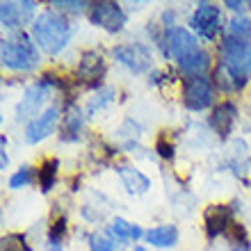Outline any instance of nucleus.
Returning a JSON list of instances; mask_svg holds the SVG:
<instances>
[{
  "label": "nucleus",
  "mask_w": 251,
  "mask_h": 251,
  "mask_svg": "<svg viewBox=\"0 0 251 251\" xmlns=\"http://www.w3.org/2000/svg\"><path fill=\"white\" fill-rule=\"evenodd\" d=\"M57 169L60 162L55 158L44 160V165L39 167V183H41V192H50V187L57 183Z\"/></svg>",
  "instance_id": "obj_21"
},
{
  "label": "nucleus",
  "mask_w": 251,
  "mask_h": 251,
  "mask_svg": "<svg viewBox=\"0 0 251 251\" xmlns=\"http://www.w3.org/2000/svg\"><path fill=\"white\" fill-rule=\"evenodd\" d=\"M190 25L203 39L215 41L217 34L222 32V14H219V7L212 5V2H199L190 19Z\"/></svg>",
  "instance_id": "obj_6"
},
{
  "label": "nucleus",
  "mask_w": 251,
  "mask_h": 251,
  "mask_svg": "<svg viewBox=\"0 0 251 251\" xmlns=\"http://www.w3.org/2000/svg\"><path fill=\"white\" fill-rule=\"evenodd\" d=\"M32 176H34L32 167H27V165L21 167L19 172H16L12 178H9V187H12V190H19V187L27 185V183H32Z\"/></svg>",
  "instance_id": "obj_26"
},
{
  "label": "nucleus",
  "mask_w": 251,
  "mask_h": 251,
  "mask_svg": "<svg viewBox=\"0 0 251 251\" xmlns=\"http://www.w3.org/2000/svg\"><path fill=\"white\" fill-rule=\"evenodd\" d=\"M228 167H233L235 174H242L247 169V144L245 142H233L231 155H228Z\"/></svg>",
  "instance_id": "obj_23"
},
{
  "label": "nucleus",
  "mask_w": 251,
  "mask_h": 251,
  "mask_svg": "<svg viewBox=\"0 0 251 251\" xmlns=\"http://www.w3.org/2000/svg\"><path fill=\"white\" fill-rule=\"evenodd\" d=\"M82 112L75 103H69L66 110L62 112V135L60 137L64 142H75L80 137V130H82Z\"/></svg>",
  "instance_id": "obj_17"
},
{
  "label": "nucleus",
  "mask_w": 251,
  "mask_h": 251,
  "mask_svg": "<svg viewBox=\"0 0 251 251\" xmlns=\"http://www.w3.org/2000/svg\"><path fill=\"white\" fill-rule=\"evenodd\" d=\"M114 100V89L112 87H103V89H99V94H94L92 99H89V103H87V114H96L100 112L103 107H107L110 103Z\"/></svg>",
  "instance_id": "obj_22"
},
{
  "label": "nucleus",
  "mask_w": 251,
  "mask_h": 251,
  "mask_svg": "<svg viewBox=\"0 0 251 251\" xmlns=\"http://www.w3.org/2000/svg\"><path fill=\"white\" fill-rule=\"evenodd\" d=\"M155 151H158L160 158H165V160L174 158V144L165 137V132H162V135L158 137V142H155Z\"/></svg>",
  "instance_id": "obj_29"
},
{
  "label": "nucleus",
  "mask_w": 251,
  "mask_h": 251,
  "mask_svg": "<svg viewBox=\"0 0 251 251\" xmlns=\"http://www.w3.org/2000/svg\"><path fill=\"white\" fill-rule=\"evenodd\" d=\"M64 235H66V219L57 217L53 222V226H50V231H48V240H50L53 245H57V242H62Z\"/></svg>",
  "instance_id": "obj_27"
},
{
  "label": "nucleus",
  "mask_w": 251,
  "mask_h": 251,
  "mask_svg": "<svg viewBox=\"0 0 251 251\" xmlns=\"http://www.w3.org/2000/svg\"><path fill=\"white\" fill-rule=\"evenodd\" d=\"M57 124H60V107L50 105L46 112H41L39 117H34V119L25 126L23 139H25L27 144H39L41 139H46L48 135H53Z\"/></svg>",
  "instance_id": "obj_9"
},
{
  "label": "nucleus",
  "mask_w": 251,
  "mask_h": 251,
  "mask_svg": "<svg viewBox=\"0 0 251 251\" xmlns=\"http://www.w3.org/2000/svg\"><path fill=\"white\" fill-rule=\"evenodd\" d=\"M146 240H149V245L167 249V247H174L178 242V228L174 224L155 226V228H151V231L146 233Z\"/></svg>",
  "instance_id": "obj_18"
},
{
  "label": "nucleus",
  "mask_w": 251,
  "mask_h": 251,
  "mask_svg": "<svg viewBox=\"0 0 251 251\" xmlns=\"http://www.w3.org/2000/svg\"><path fill=\"white\" fill-rule=\"evenodd\" d=\"M135 251H146V249H144V247H135Z\"/></svg>",
  "instance_id": "obj_33"
},
{
  "label": "nucleus",
  "mask_w": 251,
  "mask_h": 251,
  "mask_svg": "<svg viewBox=\"0 0 251 251\" xmlns=\"http://www.w3.org/2000/svg\"><path fill=\"white\" fill-rule=\"evenodd\" d=\"M235 121H238V107L231 100H224V103L215 105V110L210 114V126L219 137H228Z\"/></svg>",
  "instance_id": "obj_12"
},
{
  "label": "nucleus",
  "mask_w": 251,
  "mask_h": 251,
  "mask_svg": "<svg viewBox=\"0 0 251 251\" xmlns=\"http://www.w3.org/2000/svg\"><path fill=\"white\" fill-rule=\"evenodd\" d=\"M107 235L112 240H117V242H130V240L142 238V228L137 224H130V222L117 217L112 219V224L107 226Z\"/></svg>",
  "instance_id": "obj_19"
},
{
  "label": "nucleus",
  "mask_w": 251,
  "mask_h": 251,
  "mask_svg": "<svg viewBox=\"0 0 251 251\" xmlns=\"http://www.w3.org/2000/svg\"><path fill=\"white\" fill-rule=\"evenodd\" d=\"M48 85H50V82H48L46 78H41V80H37L34 85L27 87L25 94H23V99H21L19 105H16V119L19 121L27 119V117H32V114L44 105L46 94H48Z\"/></svg>",
  "instance_id": "obj_10"
},
{
  "label": "nucleus",
  "mask_w": 251,
  "mask_h": 251,
  "mask_svg": "<svg viewBox=\"0 0 251 251\" xmlns=\"http://www.w3.org/2000/svg\"><path fill=\"white\" fill-rule=\"evenodd\" d=\"M112 55H114V60L121 62L132 73H144L153 64L151 50L144 44H121V46H117L112 50Z\"/></svg>",
  "instance_id": "obj_7"
},
{
  "label": "nucleus",
  "mask_w": 251,
  "mask_h": 251,
  "mask_svg": "<svg viewBox=\"0 0 251 251\" xmlns=\"http://www.w3.org/2000/svg\"><path fill=\"white\" fill-rule=\"evenodd\" d=\"M228 238L233 240V245H238V247H247V231H245V226L233 224L231 228H228Z\"/></svg>",
  "instance_id": "obj_30"
},
{
  "label": "nucleus",
  "mask_w": 251,
  "mask_h": 251,
  "mask_svg": "<svg viewBox=\"0 0 251 251\" xmlns=\"http://www.w3.org/2000/svg\"><path fill=\"white\" fill-rule=\"evenodd\" d=\"M226 39H235V41H247L251 39V19L247 16H233L224 27Z\"/></svg>",
  "instance_id": "obj_20"
},
{
  "label": "nucleus",
  "mask_w": 251,
  "mask_h": 251,
  "mask_svg": "<svg viewBox=\"0 0 251 251\" xmlns=\"http://www.w3.org/2000/svg\"><path fill=\"white\" fill-rule=\"evenodd\" d=\"M117 174H119V178H121V183H124V187L128 190V194L139 197V194H146V192L151 190L149 176H144V174L139 172V169H135V167L117 165Z\"/></svg>",
  "instance_id": "obj_15"
},
{
  "label": "nucleus",
  "mask_w": 251,
  "mask_h": 251,
  "mask_svg": "<svg viewBox=\"0 0 251 251\" xmlns=\"http://www.w3.org/2000/svg\"><path fill=\"white\" fill-rule=\"evenodd\" d=\"M208 66H210V55H208V50H203V48H199V50L190 53L187 57H183V60L178 62L180 73H183L187 80L203 78V73L208 71Z\"/></svg>",
  "instance_id": "obj_16"
},
{
  "label": "nucleus",
  "mask_w": 251,
  "mask_h": 251,
  "mask_svg": "<svg viewBox=\"0 0 251 251\" xmlns=\"http://www.w3.org/2000/svg\"><path fill=\"white\" fill-rule=\"evenodd\" d=\"M212 80H215V85H217L222 92H235V89H240V87L235 85V80L228 75V71H226L222 64H217L215 73H212Z\"/></svg>",
  "instance_id": "obj_24"
},
{
  "label": "nucleus",
  "mask_w": 251,
  "mask_h": 251,
  "mask_svg": "<svg viewBox=\"0 0 251 251\" xmlns=\"http://www.w3.org/2000/svg\"><path fill=\"white\" fill-rule=\"evenodd\" d=\"M183 103L187 110L201 112L208 105H212V82L208 78H190L183 85Z\"/></svg>",
  "instance_id": "obj_8"
},
{
  "label": "nucleus",
  "mask_w": 251,
  "mask_h": 251,
  "mask_svg": "<svg viewBox=\"0 0 251 251\" xmlns=\"http://www.w3.org/2000/svg\"><path fill=\"white\" fill-rule=\"evenodd\" d=\"M7 162H9V160H7V153H2V162H0V165H2V169L7 167Z\"/></svg>",
  "instance_id": "obj_32"
},
{
  "label": "nucleus",
  "mask_w": 251,
  "mask_h": 251,
  "mask_svg": "<svg viewBox=\"0 0 251 251\" xmlns=\"http://www.w3.org/2000/svg\"><path fill=\"white\" fill-rule=\"evenodd\" d=\"M226 7L228 9H233V12H240V9H245V2H235V0H226Z\"/></svg>",
  "instance_id": "obj_31"
},
{
  "label": "nucleus",
  "mask_w": 251,
  "mask_h": 251,
  "mask_svg": "<svg viewBox=\"0 0 251 251\" xmlns=\"http://www.w3.org/2000/svg\"><path fill=\"white\" fill-rule=\"evenodd\" d=\"M32 37L44 53L57 55L71 39V25L57 12H44L34 19Z\"/></svg>",
  "instance_id": "obj_1"
},
{
  "label": "nucleus",
  "mask_w": 251,
  "mask_h": 251,
  "mask_svg": "<svg viewBox=\"0 0 251 251\" xmlns=\"http://www.w3.org/2000/svg\"><path fill=\"white\" fill-rule=\"evenodd\" d=\"M0 60L5 69L12 71H32L39 66V53L25 32H19L12 39H2Z\"/></svg>",
  "instance_id": "obj_3"
},
{
  "label": "nucleus",
  "mask_w": 251,
  "mask_h": 251,
  "mask_svg": "<svg viewBox=\"0 0 251 251\" xmlns=\"http://www.w3.org/2000/svg\"><path fill=\"white\" fill-rule=\"evenodd\" d=\"M238 251H245V249H238Z\"/></svg>",
  "instance_id": "obj_34"
},
{
  "label": "nucleus",
  "mask_w": 251,
  "mask_h": 251,
  "mask_svg": "<svg viewBox=\"0 0 251 251\" xmlns=\"http://www.w3.org/2000/svg\"><path fill=\"white\" fill-rule=\"evenodd\" d=\"M219 64L224 66L228 75L235 80V85L242 87L251 78V44L235 39H224L219 46Z\"/></svg>",
  "instance_id": "obj_2"
},
{
  "label": "nucleus",
  "mask_w": 251,
  "mask_h": 251,
  "mask_svg": "<svg viewBox=\"0 0 251 251\" xmlns=\"http://www.w3.org/2000/svg\"><path fill=\"white\" fill-rule=\"evenodd\" d=\"M160 48H162L165 57L180 62L190 53L199 50V41L185 27H167L165 34L160 37Z\"/></svg>",
  "instance_id": "obj_4"
},
{
  "label": "nucleus",
  "mask_w": 251,
  "mask_h": 251,
  "mask_svg": "<svg viewBox=\"0 0 251 251\" xmlns=\"http://www.w3.org/2000/svg\"><path fill=\"white\" fill-rule=\"evenodd\" d=\"M53 251H57V249H53Z\"/></svg>",
  "instance_id": "obj_35"
},
{
  "label": "nucleus",
  "mask_w": 251,
  "mask_h": 251,
  "mask_svg": "<svg viewBox=\"0 0 251 251\" xmlns=\"http://www.w3.org/2000/svg\"><path fill=\"white\" fill-rule=\"evenodd\" d=\"M105 75V60L96 50H85L80 55L78 78L87 85H100V78Z\"/></svg>",
  "instance_id": "obj_11"
},
{
  "label": "nucleus",
  "mask_w": 251,
  "mask_h": 251,
  "mask_svg": "<svg viewBox=\"0 0 251 251\" xmlns=\"http://www.w3.org/2000/svg\"><path fill=\"white\" fill-rule=\"evenodd\" d=\"M231 208L228 205H210L205 210V233L210 238H217L231 228Z\"/></svg>",
  "instance_id": "obj_14"
},
{
  "label": "nucleus",
  "mask_w": 251,
  "mask_h": 251,
  "mask_svg": "<svg viewBox=\"0 0 251 251\" xmlns=\"http://www.w3.org/2000/svg\"><path fill=\"white\" fill-rule=\"evenodd\" d=\"M2 25L7 30H19L23 23L32 19L34 14V2H2Z\"/></svg>",
  "instance_id": "obj_13"
},
{
  "label": "nucleus",
  "mask_w": 251,
  "mask_h": 251,
  "mask_svg": "<svg viewBox=\"0 0 251 251\" xmlns=\"http://www.w3.org/2000/svg\"><path fill=\"white\" fill-rule=\"evenodd\" d=\"M50 7L60 9V12L80 14V12H85L87 7H92V5H89V2H57V0H53V2H50ZM87 12H89V9H87Z\"/></svg>",
  "instance_id": "obj_28"
},
{
  "label": "nucleus",
  "mask_w": 251,
  "mask_h": 251,
  "mask_svg": "<svg viewBox=\"0 0 251 251\" xmlns=\"http://www.w3.org/2000/svg\"><path fill=\"white\" fill-rule=\"evenodd\" d=\"M89 249L92 251H124L114 240L105 238V235H96V233L89 238Z\"/></svg>",
  "instance_id": "obj_25"
},
{
  "label": "nucleus",
  "mask_w": 251,
  "mask_h": 251,
  "mask_svg": "<svg viewBox=\"0 0 251 251\" xmlns=\"http://www.w3.org/2000/svg\"><path fill=\"white\" fill-rule=\"evenodd\" d=\"M89 21L92 25L103 27L107 32H121L126 25V12L121 9V5L110 2V0H100V2H92L89 7Z\"/></svg>",
  "instance_id": "obj_5"
}]
</instances>
